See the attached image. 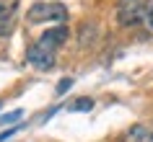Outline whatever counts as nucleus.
I'll return each instance as SVG.
<instances>
[{"instance_id": "1", "label": "nucleus", "mask_w": 153, "mask_h": 142, "mask_svg": "<svg viewBox=\"0 0 153 142\" xmlns=\"http://www.w3.org/2000/svg\"><path fill=\"white\" fill-rule=\"evenodd\" d=\"M44 21H68V8L60 3H36L29 10V24H44Z\"/></svg>"}, {"instance_id": "2", "label": "nucleus", "mask_w": 153, "mask_h": 142, "mask_svg": "<svg viewBox=\"0 0 153 142\" xmlns=\"http://www.w3.org/2000/svg\"><path fill=\"white\" fill-rule=\"evenodd\" d=\"M145 0H120L117 3V24L120 26H135L143 18Z\"/></svg>"}, {"instance_id": "3", "label": "nucleus", "mask_w": 153, "mask_h": 142, "mask_svg": "<svg viewBox=\"0 0 153 142\" xmlns=\"http://www.w3.org/2000/svg\"><path fill=\"white\" fill-rule=\"evenodd\" d=\"M26 60H29V65H34L36 70H52V67H55V52L47 49V47H42L39 41L26 49Z\"/></svg>"}, {"instance_id": "4", "label": "nucleus", "mask_w": 153, "mask_h": 142, "mask_svg": "<svg viewBox=\"0 0 153 142\" xmlns=\"http://www.w3.org/2000/svg\"><path fill=\"white\" fill-rule=\"evenodd\" d=\"M68 36H70L68 26H55V29H49V31H44L39 36V44H42V47H47V49H52V52H57V49L68 41Z\"/></svg>"}, {"instance_id": "5", "label": "nucleus", "mask_w": 153, "mask_h": 142, "mask_svg": "<svg viewBox=\"0 0 153 142\" xmlns=\"http://www.w3.org/2000/svg\"><path fill=\"white\" fill-rule=\"evenodd\" d=\"M16 10H18V0H0V36L10 34Z\"/></svg>"}, {"instance_id": "6", "label": "nucleus", "mask_w": 153, "mask_h": 142, "mask_svg": "<svg viewBox=\"0 0 153 142\" xmlns=\"http://www.w3.org/2000/svg\"><path fill=\"white\" fill-rule=\"evenodd\" d=\"M122 142H153V124H132L122 134Z\"/></svg>"}, {"instance_id": "7", "label": "nucleus", "mask_w": 153, "mask_h": 142, "mask_svg": "<svg viewBox=\"0 0 153 142\" xmlns=\"http://www.w3.org/2000/svg\"><path fill=\"white\" fill-rule=\"evenodd\" d=\"M140 24H143L145 29L153 34V0H145V5H143V18H140Z\"/></svg>"}, {"instance_id": "8", "label": "nucleus", "mask_w": 153, "mask_h": 142, "mask_svg": "<svg viewBox=\"0 0 153 142\" xmlns=\"http://www.w3.org/2000/svg\"><path fill=\"white\" fill-rule=\"evenodd\" d=\"M91 106H94V101H91V98H83V101L78 98V101H75V103L70 106V111H88Z\"/></svg>"}, {"instance_id": "9", "label": "nucleus", "mask_w": 153, "mask_h": 142, "mask_svg": "<svg viewBox=\"0 0 153 142\" xmlns=\"http://www.w3.org/2000/svg\"><path fill=\"white\" fill-rule=\"evenodd\" d=\"M21 116H24V111L18 109V111H10V114H5V116H0V121H3V124H8V121H18Z\"/></svg>"}, {"instance_id": "10", "label": "nucleus", "mask_w": 153, "mask_h": 142, "mask_svg": "<svg viewBox=\"0 0 153 142\" xmlns=\"http://www.w3.org/2000/svg\"><path fill=\"white\" fill-rule=\"evenodd\" d=\"M70 85H73V80H70V78H68V80H62V83L57 85V93L62 96V93H65V90H68V88H70Z\"/></svg>"}, {"instance_id": "11", "label": "nucleus", "mask_w": 153, "mask_h": 142, "mask_svg": "<svg viewBox=\"0 0 153 142\" xmlns=\"http://www.w3.org/2000/svg\"><path fill=\"white\" fill-rule=\"evenodd\" d=\"M13 132H16V129H8V132H3V134H0V142H5V140L10 137V134H13Z\"/></svg>"}]
</instances>
